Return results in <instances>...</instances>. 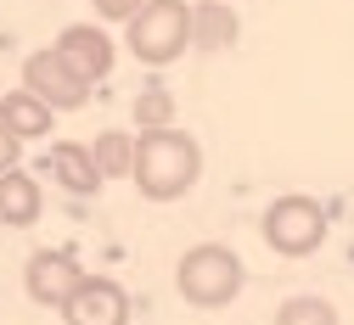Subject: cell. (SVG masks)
Segmentation results:
<instances>
[{"mask_svg":"<svg viewBox=\"0 0 354 325\" xmlns=\"http://www.w3.org/2000/svg\"><path fill=\"white\" fill-rule=\"evenodd\" d=\"M129 179L147 202H180L192 185L203 179V146L186 129H141L136 135V157H129Z\"/></svg>","mask_w":354,"mask_h":325,"instance_id":"cell-1","label":"cell"},{"mask_svg":"<svg viewBox=\"0 0 354 325\" xmlns=\"http://www.w3.org/2000/svg\"><path fill=\"white\" fill-rule=\"evenodd\" d=\"M174 286H180V297L192 308H231L248 286V264L225 242H197L174 264Z\"/></svg>","mask_w":354,"mask_h":325,"instance_id":"cell-2","label":"cell"},{"mask_svg":"<svg viewBox=\"0 0 354 325\" xmlns=\"http://www.w3.org/2000/svg\"><path fill=\"white\" fill-rule=\"evenodd\" d=\"M129 57L147 68H169L192 51V0H141L136 17L124 23Z\"/></svg>","mask_w":354,"mask_h":325,"instance_id":"cell-3","label":"cell"},{"mask_svg":"<svg viewBox=\"0 0 354 325\" xmlns=\"http://www.w3.org/2000/svg\"><path fill=\"white\" fill-rule=\"evenodd\" d=\"M264 242L276 258H309L326 247V208L304 191H287L264 208Z\"/></svg>","mask_w":354,"mask_h":325,"instance_id":"cell-4","label":"cell"},{"mask_svg":"<svg viewBox=\"0 0 354 325\" xmlns=\"http://www.w3.org/2000/svg\"><path fill=\"white\" fill-rule=\"evenodd\" d=\"M23 90H28V96H39L51 112H79L84 101L96 96V90L84 84V79L51 51V45H39V51L23 57Z\"/></svg>","mask_w":354,"mask_h":325,"instance_id":"cell-5","label":"cell"},{"mask_svg":"<svg viewBox=\"0 0 354 325\" xmlns=\"http://www.w3.org/2000/svg\"><path fill=\"white\" fill-rule=\"evenodd\" d=\"M51 51L84 79V84H102L107 73H113V62H118V45H113V34H107V23H68L62 34H57V45Z\"/></svg>","mask_w":354,"mask_h":325,"instance_id":"cell-6","label":"cell"},{"mask_svg":"<svg viewBox=\"0 0 354 325\" xmlns=\"http://www.w3.org/2000/svg\"><path fill=\"white\" fill-rule=\"evenodd\" d=\"M62 325H129V292L113 275H79L62 297Z\"/></svg>","mask_w":354,"mask_h":325,"instance_id":"cell-7","label":"cell"},{"mask_svg":"<svg viewBox=\"0 0 354 325\" xmlns=\"http://www.w3.org/2000/svg\"><path fill=\"white\" fill-rule=\"evenodd\" d=\"M79 258L73 253H62V247H39L34 258H28V269H23V292L39 303V308H62V297L79 286Z\"/></svg>","mask_w":354,"mask_h":325,"instance_id":"cell-8","label":"cell"},{"mask_svg":"<svg viewBox=\"0 0 354 325\" xmlns=\"http://www.w3.org/2000/svg\"><path fill=\"white\" fill-rule=\"evenodd\" d=\"M46 208V191L28 168H0V224L6 230H28Z\"/></svg>","mask_w":354,"mask_h":325,"instance_id":"cell-9","label":"cell"},{"mask_svg":"<svg viewBox=\"0 0 354 325\" xmlns=\"http://www.w3.org/2000/svg\"><path fill=\"white\" fill-rule=\"evenodd\" d=\"M46 168L57 174V185L73 191V197H96V191H102V174H96V163H91V146H79V141L51 146V152H46Z\"/></svg>","mask_w":354,"mask_h":325,"instance_id":"cell-10","label":"cell"},{"mask_svg":"<svg viewBox=\"0 0 354 325\" xmlns=\"http://www.w3.org/2000/svg\"><path fill=\"white\" fill-rule=\"evenodd\" d=\"M0 124H6L17 141H46V135H51V124H57V112L39 101V96H28V90L17 84V90H6V96H0Z\"/></svg>","mask_w":354,"mask_h":325,"instance_id":"cell-11","label":"cell"},{"mask_svg":"<svg viewBox=\"0 0 354 325\" xmlns=\"http://www.w3.org/2000/svg\"><path fill=\"white\" fill-rule=\"evenodd\" d=\"M236 34H242L236 6H225V0H197L192 6V45L197 51H225V45H236Z\"/></svg>","mask_w":354,"mask_h":325,"instance_id":"cell-12","label":"cell"},{"mask_svg":"<svg viewBox=\"0 0 354 325\" xmlns=\"http://www.w3.org/2000/svg\"><path fill=\"white\" fill-rule=\"evenodd\" d=\"M129 157H136V135H118V129H102L91 141V163L102 179H124L129 174Z\"/></svg>","mask_w":354,"mask_h":325,"instance_id":"cell-13","label":"cell"},{"mask_svg":"<svg viewBox=\"0 0 354 325\" xmlns=\"http://www.w3.org/2000/svg\"><path fill=\"white\" fill-rule=\"evenodd\" d=\"M129 112H136V129H163V124H174V96L163 84H147Z\"/></svg>","mask_w":354,"mask_h":325,"instance_id":"cell-14","label":"cell"},{"mask_svg":"<svg viewBox=\"0 0 354 325\" xmlns=\"http://www.w3.org/2000/svg\"><path fill=\"white\" fill-rule=\"evenodd\" d=\"M276 325H337V308L326 297H287L276 308Z\"/></svg>","mask_w":354,"mask_h":325,"instance_id":"cell-15","label":"cell"},{"mask_svg":"<svg viewBox=\"0 0 354 325\" xmlns=\"http://www.w3.org/2000/svg\"><path fill=\"white\" fill-rule=\"evenodd\" d=\"M91 6H96V17H102V23H129L141 0H91Z\"/></svg>","mask_w":354,"mask_h":325,"instance_id":"cell-16","label":"cell"},{"mask_svg":"<svg viewBox=\"0 0 354 325\" xmlns=\"http://www.w3.org/2000/svg\"><path fill=\"white\" fill-rule=\"evenodd\" d=\"M17 146H23V141H17L6 124H0V168H17Z\"/></svg>","mask_w":354,"mask_h":325,"instance_id":"cell-17","label":"cell"},{"mask_svg":"<svg viewBox=\"0 0 354 325\" xmlns=\"http://www.w3.org/2000/svg\"><path fill=\"white\" fill-rule=\"evenodd\" d=\"M225 6H236V0H225Z\"/></svg>","mask_w":354,"mask_h":325,"instance_id":"cell-18","label":"cell"}]
</instances>
